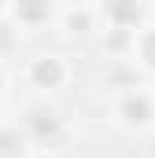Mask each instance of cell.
<instances>
[{
  "label": "cell",
  "mask_w": 155,
  "mask_h": 158,
  "mask_svg": "<svg viewBox=\"0 0 155 158\" xmlns=\"http://www.w3.org/2000/svg\"><path fill=\"white\" fill-rule=\"evenodd\" d=\"M111 114L126 132H148L155 125V92L144 85H126L111 99Z\"/></svg>",
  "instance_id": "obj_1"
},
{
  "label": "cell",
  "mask_w": 155,
  "mask_h": 158,
  "mask_svg": "<svg viewBox=\"0 0 155 158\" xmlns=\"http://www.w3.org/2000/svg\"><path fill=\"white\" fill-rule=\"evenodd\" d=\"M70 77H74V70H70V63H67L59 52H37V55L26 59V66H22V81H26L33 92H44V96L67 88Z\"/></svg>",
  "instance_id": "obj_2"
},
{
  "label": "cell",
  "mask_w": 155,
  "mask_h": 158,
  "mask_svg": "<svg viewBox=\"0 0 155 158\" xmlns=\"http://www.w3.org/2000/svg\"><path fill=\"white\" fill-rule=\"evenodd\" d=\"M155 19L152 4H140V0H111V4H96V22L107 26V33H126L133 37L140 26H148Z\"/></svg>",
  "instance_id": "obj_3"
},
{
  "label": "cell",
  "mask_w": 155,
  "mask_h": 158,
  "mask_svg": "<svg viewBox=\"0 0 155 158\" xmlns=\"http://www.w3.org/2000/svg\"><path fill=\"white\" fill-rule=\"evenodd\" d=\"M55 26L70 30V33H92V30H100L96 4H55Z\"/></svg>",
  "instance_id": "obj_4"
},
{
  "label": "cell",
  "mask_w": 155,
  "mask_h": 158,
  "mask_svg": "<svg viewBox=\"0 0 155 158\" xmlns=\"http://www.w3.org/2000/svg\"><path fill=\"white\" fill-rule=\"evenodd\" d=\"M126 59L133 63V66H140L148 77H155V19L148 26H140L133 37H129V52H126Z\"/></svg>",
  "instance_id": "obj_5"
},
{
  "label": "cell",
  "mask_w": 155,
  "mask_h": 158,
  "mask_svg": "<svg viewBox=\"0 0 155 158\" xmlns=\"http://www.w3.org/2000/svg\"><path fill=\"white\" fill-rule=\"evenodd\" d=\"M7 22L15 30H37L55 22V4H7Z\"/></svg>",
  "instance_id": "obj_6"
},
{
  "label": "cell",
  "mask_w": 155,
  "mask_h": 158,
  "mask_svg": "<svg viewBox=\"0 0 155 158\" xmlns=\"http://www.w3.org/2000/svg\"><path fill=\"white\" fill-rule=\"evenodd\" d=\"M22 132H26L30 147H52V140H55V132H59V118H55L52 110H41L33 118H26Z\"/></svg>",
  "instance_id": "obj_7"
},
{
  "label": "cell",
  "mask_w": 155,
  "mask_h": 158,
  "mask_svg": "<svg viewBox=\"0 0 155 158\" xmlns=\"http://www.w3.org/2000/svg\"><path fill=\"white\" fill-rule=\"evenodd\" d=\"M26 151H30V140H26V132L19 125L0 129V158H22Z\"/></svg>",
  "instance_id": "obj_8"
},
{
  "label": "cell",
  "mask_w": 155,
  "mask_h": 158,
  "mask_svg": "<svg viewBox=\"0 0 155 158\" xmlns=\"http://www.w3.org/2000/svg\"><path fill=\"white\" fill-rule=\"evenodd\" d=\"M15 44H19V33H15V26L7 22V4H4V7H0V63H4V55L15 52Z\"/></svg>",
  "instance_id": "obj_9"
},
{
  "label": "cell",
  "mask_w": 155,
  "mask_h": 158,
  "mask_svg": "<svg viewBox=\"0 0 155 158\" xmlns=\"http://www.w3.org/2000/svg\"><path fill=\"white\" fill-rule=\"evenodd\" d=\"M22 158H63L59 151H52V147H30Z\"/></svg>",
  "instance_id": "obj_10"
},
{
  "label": "cell",
  "mask_w": 155,
  "mask_h": 158,
  "mask_svg": "<svg viewBox=\"0 0 155 158\" xmlns=\"http://www.w3.org/2000/svg\"><path fill=\"white\" fill-rule=\"evenodd\" d=\"M7 96V63H0V99Z\"/></svg>",
  "instance_id": "obj_11"
}]
</instances>
